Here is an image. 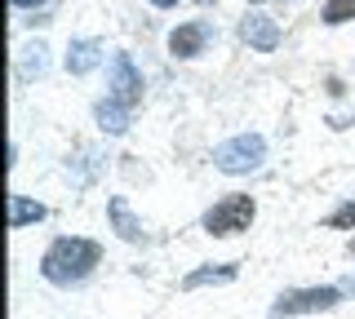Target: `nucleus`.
<instances>
[{
    "label": "nucleus",
    "instance_id": "nucleus-5",
    "mask_svg": "<svg viewBox=\"0 0 355 319\" xmlns=\"http://www.w3.org/2000/svg\"><path fill=\"white\" fill-rule=\"evenodd\" d=\"M107 98H116V102H125V107L142 102V71L133 67L129 53H116V58H111V93Z\"/></svg>",
    "mask_w": 355,
    "mask_h": 319
},
{
    "label": "nucleus",
    "instance_id": "nucleus-11",
    "mask_svg": "<svg viewBox=\"0 0 355 319\" xmlns=\"http://www.w3.org/2000/svg\"><path fill=\"white\" fill-rule=\"evenodd\" d=\"M44 217V204L27 200V195H9V226H27V222H40Z\"/></svg>",
    "mask_w": 355,
    "mask_h": 319
},
{
    "label": "nucleus",
    "instance_id": "nucleus-8",
    "mask_svg": "<svg viewBox=\"0 0 355 319\" xmlns=\"http://www.w3.org/2000/svg\"><path fill=\"white\" fill-rule=\"evenodd\" d=\"M129 116H133V107H125V102H116V98H103V102L94 107V120H98V129L103 134H125L129 129Z\"/></svg>",
    "mask_w": 355,
    "mask_h": 319
},
{
    "label": "nucleus",
    "instance_id": "nucleus-7",
    "mask_svg": "<svg viewBox=\"0 0 355 319\" xmlns=\"http://www.w3.org/2000/svg\"><path fill=\"white\" fill-rule=\"evenodd\" d=\"M240 36L249 40V49H258V53H275V49H280V23H275L271 14H249L240 23Z\"/></svg>",
    "mask_w": 355,
    "mask_h": 319
},
{
    "label": "nucleus",
    "instance_id": "nucleus-6",
    "mask_svg": "<svg viewBox=\"0 0 355 319\" xmlns=\"http://www.w3.org/2000/svg\"><path fill=\"white\" fill-rule=\"evenodd\" d=\"M209 40H214V23H209V18H196V23H182V27L169 31V53L173 58H200Z\"/></svg>",
    "mask_w": 355,
    "mask_h": 319
},
{
    "label": "nucleus",
    "instance_id": "nucleus-14",
    "mask_svg": "<svg viewBox=\"0 0 355 319\" xmlns=\"http://www.w3.org/2000/svg\"><path fill=\"white\" fill-rule=\"evenodd\" d=\"M22 71H27V75H44V45L22 49Z\"/></svg>",
    "mask_w": 355,
    "mask_h": 319
},
{
    "label": "nucleus",
    "instance_id": "nucleus-19",
    "mask_svg": "<svg viewBox=\"0 0 355 319\" xmlns=\"http://www.w3.org/2000/svg\"><path fill=\"white\" fill-rule=\"evenodd\" d=\"M253 5H262V0H253Z\"/></svg>",
    "mask_w": 355,
    "mask_h": 319
},
{
    "label": "nucleus",
    "instance_id": "nucleus-2",
    "mask_svg": "<svg viewBox=\"0 0 355 319\" xmlns=\"http://www.w3.org/2000/svg\"><path fill=\"white\" fill-rule=\"evenodd\" d=\"M253 213H258V208H253L249 195H222V200L205 213V230H209V235H218V239L240 235V230H249Z\"/></svg>",
    "mask_w": 355,
    "mask_h": 319
},
{
    "label": "nucleus",
    "instance_id": "nucleus-15",
    "mask_svg": "<svg viewBox=\"0 0 355 319\" xmlns=\"http://www.w3.org/2000/svg\"><path fill=\"white\" fill-rule=\"evenodd\" d=\"M329 226H355V200H351V204H342L338 213L329 217Z\"/></svg>",
    "mask_w": 355,
    "mask_h": 319
},
{
    "label": "nucleus",
    "instance_id": "nucleus-1",
    "mask_svg": "<svg viewBox=\"0 0 355 319\" xmlns=\"http://www.w3.org/2000/svg\"><path fill=\"white\" fill-rule=\"evenodd\" d=\"M98 257H103V248H98L94 239L62 235V239H53L49 253L40 257V275L49 284H58V289H71V284L89 280V271L98 266Z\"/></svg>",
    "mask_w": 355,
    "mask_h": 319
},
{
    "label": "nucleus",
    "instance_id": "nucleus-9",
    "mask_svg": "<svg viewBox=\"0 0 355 319\" xmlns=\"http://www.w3.org/2000/svg\"><path fill=\"white\" fill-rule=\"evenodd\" d=\"M98 62H103V45H98V40H71V45H67V71L71 75L94 71Z\"/></svg>",
    "mask_w": 355,
    "mask_h": 319
},
{
    "label": "nucleus",
    "instance_id": "nucleus-3",
    "mask_svg": "<svg viewBox=\"0 0 355 319\" xmlns=\"http://www.w3.org/2000/svg\"><path fill=\"white\" fill-rule=\"evenodd\" d=\"M262 160H266V142L258 134H240L214 151V164L222 173H253V169H262Z\"/></svg>",
    "mask_w": 355,
    "mask_h": 319
},
{
    "label": "nucleus",
    "instance_id": "nucleus-12",
    "mask_svg": "<svg viewBox=\"0 0 355 319\" xmlns=\"http://www.w3.org/2000/svg\"><path fill=\"white\" fill-rule=\"evenodd\" d=\"M231 280H236V266L227 262V266H205V271H191V275L182 280V289L191 293V289H205V284H231Z\"/></svg>",
    "mask_w": 355,
    "mask_h": 319
},
{
    "label": "nucleus",
    "instance_id": "nucleus-10",
    "mask_svg": "<svg viewBox=\"0 0 355 319\" xmlns=\"http://www.w3.org/2000/svg\"><path fill=\"white\" fill-rule=\"evenodd\" d=\"M107 213H111V222H116V230H120V239H129V244H138L142 239V222L129 213V200L125 195H116V200L107 204Z\"/></svg>",
    "mask_w": 355,
    "mask_h": 319
},
{
    "label": "nucleus",
    "instance_id": "nucleus-18",
    "mask_svg": "<svg viewBox=\"0 0 355 319\" xmlns=\"http://www.w3.org/2000/svg\"><path fill=\"white\" fill-rule=\"evenodd\" d=\"M347 248H351V257H355V235H351V244H347Z\"/></svg>",
    "mask_w": 355,
    "mask_h": 319
},
{
    "label": "nucleus",
    "instance_id": "nucleus-4",
    "mask_svg": "<svg viewBox=\"0 0 355 319\" xmlns=\"http://www.w3.org/2000/svg\"><path fill=\"white\" fill-rule=\"evenodd\" d=\"M338 302H342V289H293V293H280V297H275V306H271V319L333 311Z\"/></svg>",
    "mask_w": 355,
    "mask_h": 319
},
{
    "label": "nucleus",
    "instance_id": "nucleus-13",
    "mask_svg": "<svg viewBox=\"0 0 355 319\" xmlns=\"http://www.w3.org/2000/svg\"><path fill=\"white\" fill-rule=\"evenodd\" d=\"M320 18H324L329 27L347 23V18H355V0H324V9H320Z\"/></svg>",
    "mask_w": 355,
    "mask_h": 319
},
{
    "label": "nucleus",
    "instance_id": "nucleus-16",
    "mask_svg": "<svg viewBox=\"0 0 355 319\" xmlns=\"http://www.w3.org/2000/svg\"><path fill=\"white\" fill-rule=\"evenodd\" d=\"M14 5H18V9H40L44 0H14Z\"/></svg>",
    "mask_w": 355,
    "mask_h": 319
},
{
    "label": "nucleus",
    "instance_id": "nucleus-17",
    "mask_svg": "<svg viewBox=\"0 0 355 319\" xmlns=\"http://www.w3.org/2000/svg\"><path fill=\"white\" fill-rule=\"evenodd\" d=\"M151 5H155V9H173L178 0H151Z\"/></svg>",
    "mask_w": 355,
    "mask_h": 319
}]
</instances>
